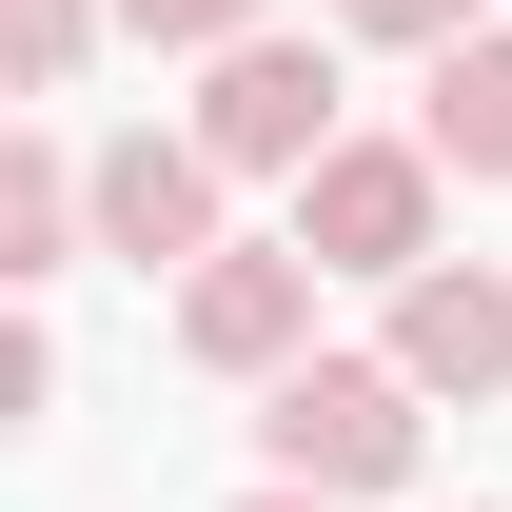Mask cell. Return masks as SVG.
<instances>
[{"label":"cell","instance_id":"ba28073f","mask_svg":"<svg viewBox=\"0 0 512 512\" xmlns=\"http://www.w3.org/2000/svg\"><path fill=\"white\" fill-rule=\"evenodd\" d=\"M79 217H99V178H79L60 138H20V158H0V276H60Z\"/></svg>","mask_w":512,"mask_h":512},{"label":"cell","instance_id":"8fae6325","mask_svg":"<svg viewBox=\"0 0 512 512\" xmlns=\"http://www.w3.org/2000/svg\"><path fill=\"white\" fill-rule=\"evenodd\" d=\"M79 40H99V0H20V99H60Z\"/></svg>","mask_w":512,"mask_h":512},{"label":"cell","instance_id":"3957f363","mask_svg":"<svg viewBox=\"0 0 512 512\" xmlns=\"http://www.w3.org/2000/svg\"><path fill=\"white\" fill-rule=\"evenodd\" d=\"M197 158H217V178H316L335 158V60L316 40H237L217 99H197Z\"/></svg>","mask_w":512,"mask_h":512},{"label":"cell","instance_id":"5b68a950","mask_svg":"<svg viewBox=\"0 0 512 512\" xmlns=\"http://www.w3.org/2000/svg\"><path fill=\"white\" fill-rule=\"evenodd\" d=\"M394 375H414V394H512V276H493V256H473V276L434 256V276L394 296Z\"/></svg>","mask_w":512,"mask_h":512},{"label":"cell","instance_id":"6da1fadb","mask_svg":"<svg viewBox=\"0 0 512 512\" xmlns=\"http://www.w3.org/2000/svg\"><path fill=\"white\" fill-rule=\"evenodd\" d=\"M256 453H276V493H394L434 453V394L394 375V355H296V375L256 394Z\"/></svg>","mask_w":512,"mask_h":512},{"label":"cell","instance_id":"7a4b0ae2","mask_svg":"<svg viewBox=\"0 0 512 512\" xmlns=\"http://www.w3.org/2000/svg\"><path fill=\"white\" fill-rule=\"evenodd\" d=\"M296 256H335V276H434V138H335L316 178H296Z\"/></svg>","mask_w":512,"mask_h":512},{"label":"cell","instance_id":"277c9868","mask_svg":"<svg viewBox=\"0 0 512 512\" xmlns=\"http://www.w3.org/2000/svg\"><path fill=\"white\" fill-rule=\"evenodd\" d=\"M178 335H197V375H296V335H316V256H197V296H178Z\"/></svg>","mask_w":512,"mask_h":512},{"label":"cell","instance_id":"7c38bea8","mask_svg":"<svg viewBox=\"0 0 512 512\" xmlns=\"http://www.w3.org/2000/svg\"><path fill=\"white\" fill-rule=\"evenodd\" d=\"M237 512H335V493H237Z\"/></svg>","mask_w":512,"mask_h":512},{"label":"cell","instance_id":"9c48e42d","mask_svg":"<svg viewBox=\"0 0 512 512\" xmlns=\"http://www.w3.org/2000/svg\"><path fill=\"white\" fill-rule=\"evenodd\" d=\"M138 40H217V60H237V40H276V0H119Z\"/></svg>","mask_w":512,"mask_h":512},{"label":"cell","instance_id":"30bf717a","mask_svg":"<svg viewBox=\"0 0 512 512\" xmlns=\"http://www.w3.org/2000/svg\"><path fill=\"white\" fill-rule=\"evenodd\" d=\"M335 20H355V40H414V60H453V40H493L473 0H335Z\"/></svg>","mask_w":512,"mask_h":512},{"label":"cell","instance_id":"52a82bcc","mask_svg":"<svg viewBox=\"0 0 512 512\" xmlns=\"http://www.w3.org/2000/svg\"><path fill=\"white\" fill-rule=\"evenodd\" d=\"M414 138H434V178H512V40H453Z\"/></svg>","mask_w":512,"mask_h":512},{"label":"cell","instance_id":"8992f818","mask_svg":"<svg viewBox=\"0 0 512 512\" xmlns=\"http://www.w3.org/2000/svg\"><path fill=\"white\" fill-rule=\"evenodd\" d=\"M99 237L119 256H237L217 237V158H197V138H119V158H99Z\"/></svg>","mask_w":512,"mask_h":512}]
</instances>
